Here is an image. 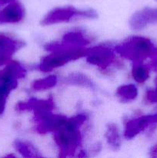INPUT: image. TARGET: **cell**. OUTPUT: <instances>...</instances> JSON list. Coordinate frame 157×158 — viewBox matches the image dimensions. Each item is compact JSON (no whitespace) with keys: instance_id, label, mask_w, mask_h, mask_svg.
Returning a JSON list of instances; mask_svg holds the SVG:
<instances>
[{"instance_id":"3957f363","label":"cell","mask_w":157,"mask_h":158,"mask_svg":"<svg viewBox=\"0 0 157 158\" xmlns=\"http://www.w3.org/2000/svg\"><path fill=\"white\" fill-rule=\"evenodd\" d=\"M75 16H83L92 18L96 16V14L92 11H78L72 7L61 8L51 11L42 21V25H51L53 23L68 22Z\"/></svg>"},{"instance_id":"9a60e30c","label":"cell","mask_w":157,"mask_h":158,"mask_svg":"<svg viewBox=\"0 0 157 158\" xmlns=\"http://www.w3.org/2000/svg\"><path fill=\"white\" fill-rule=\"evenodd\" d=\"M117 94L126 100H134L137 97L138 91L133 84L124 85L118 88Z\"/></svg>"},{"instance_id":"8992f818","label":"cell","mask_w":157,"mask_h":158,"mask_svg":"<svg viewBox=\"0 0 157 158\" xmlns=\"http://www.w3.org/2000/svg\"><path fill=\"white\" fill-rule=\"evenodd\" d=\"M157 122V115L143 116L141 117L130 120L127 123L125 129V137L131 139L135 137L141 131H143L146 127L152 123Z\"/></svg>"},{"instance_id":"e0dca14e","label":"cell","mask_w":157,"mask_h":158,"mask_svg":"<svg viewBox=\"0 0 157 158\" xmlns=\"http://www.w3.org/2000/svg\"><path fill=\"white\" fill-rule=\"evenodd\" d=\"M67 82L69 83H75L78 85H83L86 86H92V83L87 77L81 75V74H74L70 77H68Z\"/></svg>"},{"instance_id":"2e32d148","label":"cell","mask_w":157,"mask_h":158,"mask_svg":"<svg viewBox=\"0 0 157 158\" xmlns=\"http://www.w3.org/2000/svg\"><path fill=\"white\" fill-rule=\"evenodd\" d=\"M132 77L138 83H144L149 78V71L146 68L142 66H135L132 69Z\"/></svg>"},{"instance_id":"7a4b0ae2","label":"cell","mask_w":157,"mask_h":158,"mask_svg":"<svg viewBox=\"0 0 157 158\" xmlns=\"http://www.w3.org/2000/svg\"><path fill=\"white\" fill-rule=\"evenodd\" d=\"M115 50L123 57L135 63H141L154 53L153 44L143 37H132L115 47Z\"/></svg>"},{"instance_id":"52a82bcc","label":"cell","mask_w":157,"mask_h":158,"mask_svg":"<svg viewBox=\"0 0 157 158\" xmlns=\"http://www.w3.org/2000/svg\"><path fill=\"white\" fill-rule=\"evenodd\" d=\"M157 21V9H145L135 12L130 19V26L133 29H142L149 23Z\"/></svg>"},{"instance_id":"5bb4252c","label":"cell","mask_w":157,"mask_h":158,"mask_svg":"<svg viewBox=\"0 0 157 158\" xmlns=\"http://www.w3.org/2000/svg\"><path fill=\"white\" fill-rule=\"evenodd\" d=\"M57 83V77L55 76H49L45 79H41L34 82L33 88L36 90H43L53 87Z\"/></svg>"},{"instance_id":"ba28073f","label":"cell","mask_w":157,"mask_h":158,"mask_svg":"<svg viewBox=\"0 0 157 158\" xmlns=\"http://www.w3.org/2000/svg\"><path fill=\"white\" fill-rule=\"evenodd\" d=\"M66 120L67 118L62 116L50 114L45 118L38 120L39 123L37 126V131L40 134L56 132L66 123Z\"/></svg>"},{"instance_id":"8fae6325","label":"cell","mask_w":157,"mask_h":158,"mask_svg":"<svg viewBox=\"0 0 157 158\" xmlns=\"http://www.w3.org/2000/svg\"><path fill=\"white\" fill-rule=\"evenodd\" d=\"M63 43L72 46H78L83 47L89 44L90 42L83 33L79 32H70L66 33L63 36Z\"/></svg>"},{"instance_id":"9c48e42d","label":"cell","mask_w":157,"mask_h":158,"mask_svg":"<svg viewBox=\"0 0 157 158\" xmlns=\"http://www.w3.org/2000/svg\"><path fill=\"white\" fill-rule=\"evenodd\" d=\"M23 16V6L19 2H11L0 12V23H18L22 19Z\"/></svg>"},{"instance_id":"ac0fdd59","label":"cell","mask_w":157,"mask_h":158,"mask_svg":"<svg viewBox=\"0 0 157 158\" xmlns=\"http://www.w3.org/2000/svg\"><path fill=\"white\" fill-rule=\"evenodd\" d=\"M15 0H0V6H4L6 4H9L11 2H13Z\"/></svg>"},{"instance_id":"4fadbf2b","label":"cell","mask_w":157,"mask_h":158,"mask_svg":"<svg viewBox=\"0 0 157 158\" xmlns=\"http://www.w3.org/2000/svg\"><path fill=\"white\" fill-rule=\"evenodd\" d=\"M15 147L17 151L20 153L22 156L26 157H40L39 154L36 151V150L30 145L29 143L26 142L16 140L15 143Z\"/></svg>"},{"instance_id":"277c9868","label":"cell","mask_w":157,"mask_h":158,"mask_svg":"<svg viewBox=\"0 0 157 158\" xmlns=\"http://www.w3.org/2000/svg\"><path fill=\"white\" fill-rule=\"evenodd\" d=\"M87 62L91 64L105 68L114 60V53L109 48L104 46L87 49Z\"/></svg>"},{"instance_id":"5b68a950","label":"cell","mask_w":157,"mask_h":158,"mask_svg":"<svg viewBox=\"0 0 157 158\" xmlns=\"http://www.w3.org/2000/svg\"><path fill=\"white\" fill-rule=\"evenodd\" d=\"M22 45V43L12 40L7 35H0V66L7 63Z\"/></svg>"},{"instance_id":"6da1fadb","label":"cell","mask_w":157,"mask_h":158,"mask_svg":"<svg viewBox=\"0 0 157 158\" xmlns=\"http://www.w3.org/2000/svg\"><path fill=\"white\" fill-rule=\"evenodd\" d=\"M84 114H79L66 120V123L56 131L55 140L60 148L61 157L72 155L81 142V134L78 127L86 120Z\"/></svg>"},{"instance_id":"7c38bea8","label":"cell","mask_w":157,"mask_h":158,"mask_svg":"<svg viewBox=\"0 0 157 158\" xmlns=\"http://www.w3.org/2000/svg\"><path fill=\"white\" fill-rule=\"evenodd\" d=\"M106 137L107 139L108 143L110 145L112 149L115 151L119 149L121 146V137H120L119 131L116 125L110 123L108 126L106 133Z\"/></svg>"},{"instance_id":"30bf717a","label":"cell","mask_w":157,"mask_h":158,"mask_svg":"<svg viewBox=\"0 0 157 158\" xmlns=\"http://www.w3.org/2000/svg\"><path fill=\"white\" fill-rule=\"evenodd\" d=\"M26 71L18 62L11 61L7 66L0 71V83H10L17 81L25 77Z\"/></svg>"}]
</instances>
